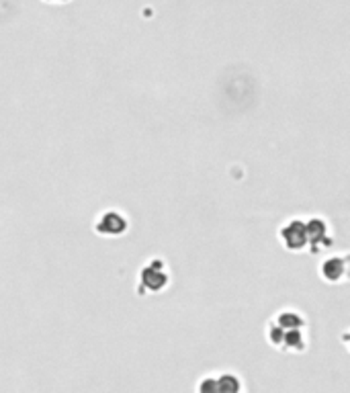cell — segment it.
Instances as JSON below:
<instances>
[{"mask_svg": "<svg viewBox=\"0 0 350 393\" xmlns=\"http://www.w3.org/2000/svg\"><path fill=\"white\" fill-rule=\"evenodd\" d=\"M170 285V275L166 271V264L160 258L148 260V264L140 271V291L141 295L145 293H160Z\"/></svg>", "mask_w": 350, "mask_h": 393, "instance_id": "cell-1", "label": "cell"}, {"mask_svg": "<svg viewBox=\"0 0 350 393\" xmlns=\"http://www.w3.org/2000/svg\"><path fill=\"white\" fill-rule=\"evenodd\" d=\"M129 228V221L127 217L115 211V209H109V211H103L96 221H94V231L98 236H107V238H117V236H123Z\"/></svg>", "mask_w": 350, "mask_h": 393, "instance_id": "cell-2", "label": "cell"}, {"mask_svg": "<svg viewBox=\"0 0 350 393\" xmlns=\"http://www.w3.org/2000/svg\"><path fill=\"white\" fill-rule=\"evenodd\" d=\"M280 242L287 250L291 252H302L305 246L309 244L307 242V230H305V221L302 219H291L287 221L279 231Z\"/></svg>", "mask_w": 350, "mask_h": 393, "instance_id": "cell-3", "label": "cell"}, {"mask_svg": "<svg viewBox=\"0 0 350 393\" xmlns=\"http://www.w3.org/2000/svg\"><path fill=\"white\" fill-rule=\"evenodd\" d=\"M322 277L326 278L328 283H340L346 277V258L344 256H334L322 262L320 266Z\"/></svg>", "mask_w": 350, "mask_h": 393, "instance_id": "cell-4", "label": "cell"}, {"mask_svg": "<svg viewBox=\"0 0 350 393\" xmlns=\"http://www.w3.org/2000/svg\"><path fill=\"white\" fill-rule=\"evenodd\" d=\"M305 230H307V242L313 244V246H322V244H330V238H328V226L324 219H309L305 224Z\"/></svg>", "mask_w": 350, "mask_h": 393, "instance_id": "cell-5", "label": "cell"}, {"mask_svg": "<svg viewBox=\"0 0 350 393\" xmlns=\"http://www.w3.org/2000/svg\"><path fill=\"white\" fill-rule=\"evenodd\" d=\"M275 324L279 326L280 330H304L305 320L302 314H297L295 309H285L275 318Z\"/></svg>", "mask_w": 350, "mask_h": 393, "instance_id": "cell-6", "label": "cell"}, {"mask_svg": "<svg viewBox=\"0 0 350 393\" xmlns=\"http://www.w3.org/2000/svg\"><path fill=\"white\" fill-rule=\"evenodd\" d=\"M305 344H307V340H305L304 332L302 330H283V340H280V347L283 350H291V352H302L305 350Z\"/></svg>", "mask_w": 350, "mask_h": 393, "instance_id": "cell-7", "label": "cell"}, {"mask_svg": "<svg viewBox=\"0 0 350 393\" xmlns=\"http://www.w3.org/2000/svg\"><path fill=\"white\" fill-rule=\"evenodd\" d=\"M217 393H242V379L235 373H221L215 377Z\"/></svg>", "mask_w": 350, "mask_h": 393, "instance_id": "cell-8", "label": "cell"}, {"mask_svg": "<svg viewBox=\"0 0 350 393\" xmlns=\"http://www.w3.org/2000/svg\"><path fill=\"white\" fill-rule=\"evenodd\" d=\"M197 393H217V381L213 375H207L199 381L197 385Z\"/></svg>", "mask_w": 350, "mask_h": 393, "instance_id": "cell-9", "label": "cell"}]
</instances>
